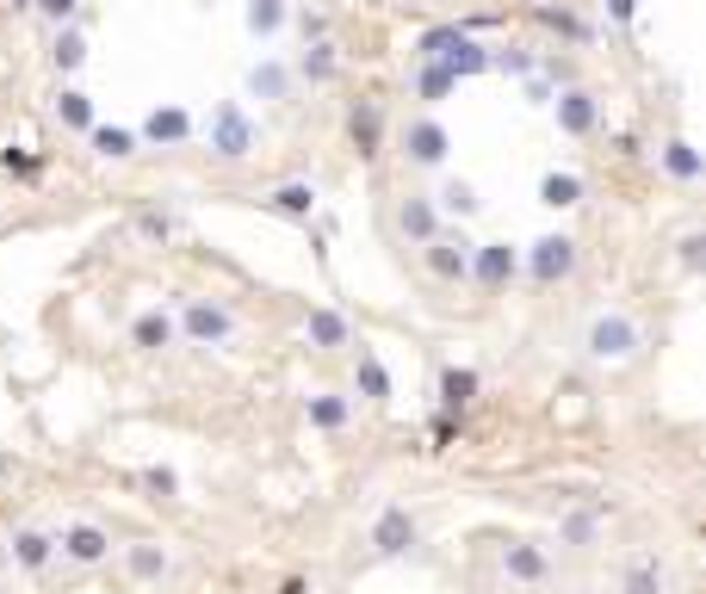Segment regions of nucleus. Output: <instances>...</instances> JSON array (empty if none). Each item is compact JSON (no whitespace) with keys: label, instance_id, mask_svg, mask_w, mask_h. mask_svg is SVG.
<instances>
[{"label":"nucleus","instance_id":"f257e3e1","mask_svg":"<svg viewBox=\"0 0 706 594\" xmlns=\"http://www.w3.org/2000/svg\"><path fill=\"white\" fill-rule=\"evenodd\" d=\"M644 353V329L632 310H596L582 322V360L589 365H632Z\"/></svg>","mask_w":706,"mask_h":594},{"label":"nucleus","instance_id":"f03ea898","mask_svg":"<svg viewBox=\"0 0 706 594\" xmlns=\"http://www.w3.org/2000/svg\"><path fill=\"white\" fill-rule=\"evenodd\" d=\"M173 329H180L187 347H230L235 341V310L223 297H180Z\"/></svg>","mask_w":706,"mask_h":594},{"label":"nucleus","instance_id":"7ed1b4c3","mask_svg":"<svg viewBox=\"0 0 706 594\" xmlns=\"http://www.w3.org/2000/svg\"><path fill=\"white\" fill-rule=\"evenodd\" d=\"M397 156H403V168L434 173V168H446V156H453V130L440 125L434 112H415L403 125V137H397Z\"/></svg>","mask_w":706,"mask_h":594},{"label":"nucleus","instance_id":"20e7f679","mask_svg":"<svg viewBox=\"0 0 706 594\" xmlns=\"http://www.w3.org/2000/svg\"><path fill=\"white\" fill-rule=\"evenodd\" d=\"M366 545H372L378 563H397V558H409V551L422 545V520L409 515L403 501H384L372 515V527H366Z\"/></svg>","mask_w":706,"mask_h":594},{"label":"nucleus","instance_id":"39448f33","mask_svg":"<svg viewBox=\"0 0 706 594\" xmlns=\"http://www.w3.org/2000/svg\"><path fill=\"white\" fill-rule=\"evenodd\" d=\"M577 266H582V248H577V235H565V230L539 235L534 248H527V279H534L539 291L570 285V279H577Z\"/></svg>","mask_w":706,"mask_h":594},{"label":"nucleus","instance_id":"423d86ee","mask_svg":"<svg viewBox=\"0 0 706 594\" xmlns=\"http://www.w3.org/2000/svg\"><path fill=\"white\" fill-rule=\"evenodd\" d=\"M254 149H261V125H254L235 99H223V106L211 112V161H249Z\"/></svg>","mask_w":706,"mask_h":594},{"label":"nucleus","instance_id":"0eeeda50","mask_svg":"<svg viewBox=\"0 0 706 594\" xmlns=\"http://www.w3.org/2000/svg\"><path fill=\"white\" fill-rule=\"evenodd\" d=\"M440 230H446V218H440L434 192H397V204H391V235L403 242V248H422V242H434Z\"/></svg>","mask_w":706,"mask_h":594},{"label":"nucleus","instance_id":"6e6552de","mask_svg":"<svg viewBox=\"0 0 706 594\" xmlns=\"http://www.w3.org/2000/svg\"><path fill=\"white\" fill-rule=\"evenodd\" d=\"M422 266H428V279H434V285L459 291V285L471 279V242H465V230H440L434 242H422Z\"/></svg>","mask_w":706,"mask_h":594},{"label":"nucleus","instance_id":"1a4fd4ad","mask_svg":"<svg viewBox=\"0 0 706 594\" xmlns=\"http://www.w3.org/2000/svg\"><path fill=\"white\" fill-rule=\"evenodd\" d=\"M546 106H551V118H558V130H565V137H596V130H601V99L589 94V87H577V81H570V87H558Z\"/></svg>","mask_w":706,"mask_h":594},{"label":"nucleus","instance_id":"9d476101","mask_svg":"<svg viewBox=\"0 0 706 594\" xmlns=\"http://www.w3.org/2000/svg\"><path fill=\"white\" fill-rule=\"evenodd\" d=\"M56 558L75 563V570H94V563L112 558V532L99 520H75V527L56 532Z\"/></svg>","mask_w":706,"mask_h":594},{"label":"nucleus","instance_id":"9b49d317","mask_svg":"<svg viewBox=\"0 0 706 594\" xmlns=\"http://www.w3.org/2000/svg\"><path fill=\"white\" fill-rule=\"evenodd\" d=\"M520 273V254L508 242H471V279L465 285H484V291H508Z\"/></svg>","mask_w":706,"mask_h":594},{"label":"nucleus","instance_id":"f8f14e48","mask_svg":"<svg viewBox=\"0 0 706 594\" xmlns=\"http://www.w3.org/2000/svg\"><path fill=\"white\" fill-rule=\"evenodd\" d=\"M503 576L520 582V588H546L551 582V545H539V539H508L503 545Z\"/></svg>","mask_w":706,"mask_h":594},{"label":"nucleus","instance_id":"ddd939ff","mask_svg":"<svg viewBox=\"0 0 706 594\" xmlns=\"http://www.w3.org/2000/svg\"><path fill=\"white\" fill-rule=\"evenodd\" d=\"M347 149H354L360 161L384 156V112H378V99L360 94L354 106H347Z\"/></svg>","mask_w":706,"mask_h":594},{"label":"nucleus","instance_id":"4468645a","mask_svg":"<svg viewBox=\"0 0 706 594\" xmlns=\"http://www.w3.org/2000/svg\"><path fill=\"white\" fill-rule=\"evenodd\" d=\"M125 576L137 582V588H161V582L173 576V551L161 545V539H130L125 545Z\"/></svg>","mask_w":706,"mask_h":594},{"label":"nucleus","instance_id":"2eb2a0df","mask_svg":"<svg viewBox=\"0 0 706 594\" xmlns=\"http://www.w3.org/2000/svg\"><path fill=\"white\" fill-rule=\"evenodd\" d=\"M7 563H13V570H25V576H44L50 563H56V532L13 527V539H7Z\"/></svg>","mask_w":706,"mask_h":594},{"label":"nucleus","instance_id":"dca6fc26","mask_svg":"<svg viewBox=\"0 0 706 594\" xmlns=\"http://www.w3.org/2000/svg\"><path fill=\"white\" fill-rule=\"evenodd\" d=\"M613 594H670V563L657 551H632L613 576Z\"/></svg>","mask_w":706,"mask_h":594},{"label":"nucleus","instance_id":"f3484780","mask_svg":"<svg viewBox=\"0 0 706 594\" xmlns=\"http://www.w3.org/2000/svg\"><path fill=\"white\" fill-rule=\"evenodd\" d=\"M477 391H484L477 365H440V372H434V403H440V415H465V409L477 403Z\"/></svg>","mask_w":706,"mask_h":594},{"label":"nucleus","instance_id":"a211bd4d","mask_svg":"<svg viewBox=\"0 0 706 594\" xmlns=\"http://www.w3.org/2000/svg\"><path fill=\"white\" fill-rule=\"evenodd\" d=\"M292 81H304V87H335V81H341V44H335V38L304 44L298 63H292Z\"/></svg>","mask_w":706,"mask_h":594},{"label":"nucleus","instance_id":"6ab92c4d","mask_svg":"<svg viewBox=\"0 0 706 594\" xmlns=\"http://www.w3.org/2000/svg\"><path fill=\"white\" fill-rule=\"evenodd\" d=\"M354 396H366V403H391L397 396V384H391V372H384V360H378L366 341H354Z\"/></svg>","mask_w":706,"mask_h":594},{"label":"nucleus","instance_id":"aec40b11","mask_svg":"<svg viewBox=\"0 0 706 594\" xmlns=\"http://www.w3.org/2000/svg\"><path fill=\"white\" fill-rule=\"evenodd\" d=\"M657 168L670 173L675 187H700V173H706V156L694 149L688 137H663L657 142Z\"/></svg>","mask_w":706,"mask_h":594},{"label":"nucleus","instance_id":"412c9836","mask_svg":"<svg viewBox=\"0 0 706 594\" xmlns=\"http://www.w3.org/2000/svg\"><path fill=\"white\" fill-rule=\"evenodd\" d=\"M173 341H180V329H173V310H168V304L137 310V322H130V347H137V353H168Z\"/></svg>","mask_w":706,"mask_h":594},{"label":"nucleus","instance_id":"4be33fe9","mask_svg":"<svg viewBox=\"0 0 706 594\" xmlns=\"http://www.w3.org/2000/svg\"><path fill=\"white\" fill-rule=\"evenodd\" d=\"M261 204H267L273 218H285V223H310L316 218V180H280Z\"/></svg>","mask_w":706,"mask_h":594},{"label":"nucleus","instance_id":"5701e85b","mask_svg":"<svg viewBox=\"0 0 706 594\" xmlns=\"http://www.w3.org/2000/svg\"><path fill=\"white\" fill-rule=\"evenodd\" d=\"M304 341H310L316 353H347V347H354V322H347L341 310H310L304 316Z\"/></svg>","mask_w":706,"mask_h":594},{"label":"nucleus","instance_id":"b1692460","mask_svg":"<svg viewBox=\"0 0 706 594\" xmlns=\"http://www.w3.org/2000/svg\"><path fill=\"white\" fill-rule=\"evenodd\" d=\"M137 142H156V149H180V142H192V112L156 106L149 118H143V137Z\"/></svg>","mask_w":706,"mask_h":594},{"label":"nucleus","instance_id":"393cba45","mask_svg":"<svg viewBox=\"0 0 706 594\" xmlns=\"http://www.w3.org/2000/svg\"><path fill=\"white\" fill-rule=\"evenodd\" d=\"M304 422H310L316 434H347L354 403H347L341 391H310V396H304Z\"/></svg>","mask_w":706,"mask_h":594},{"label":"nucleus","instance_id":"a878e982","mask_svg":"<svg viewBox=\"0 0 706 594\" xmlns=\"http://www.w3.org/2000/svg\"><path fill=\"white\" fill-rule=\"evenodd\" d=\"M558 545L589 558V551L601 545V508H570V515H558Z\"/></svg>","mask_w":706,"mask_h":594},{"label":"nucleus","instance_id":"bb28decb","mask_svg":"<svg viewBox=\"0 0 706 594\" xmlns=\"http://www.w3.org/2000/svg\"><path fill=\"white\" fill-rule=\"evenodd\" d=\"M81 63H87V32H81L75 19H69V25H50V68H56V75H75Z\"/></svg>","mask_w":706,"mask_h":594},{"label":"nucleus","instance_id":"cd10ccee","mask_svg":"<svg viewBox=\"0 0 706 594\" xmlns=\"http://www.w3.org/2000/svg\"><path fill=\"white\" fill-rule=\"evenodd\" d=\"M459 81H453V68H440V63H428V56H415V75H409V99H422V106H440V99L453 94Z\"/></svg>","mask_w":706,"mask_h":594},{"label":"nucleus","instance_id":"c85d7f7f","mask_svg":"<svg viewBox=\"0 0 706 594\" xmlns=\"http://www.w3.org/2000/svg\"><path fill=\"white\" fill-rule=\"evenodd\" d=\"M249 94H254V99H292V94H298L292 63H273V56H267V63H254V68H249Z\"/></svg>","mask_w":706,"mask_h":594},{"label":"nucleus","instance_id":"c756f323","mask_svg":"<svg viewBox=\"0 0 706 594\" xmlns=\"http://www.w3.org/2000/svg\"><path fill=\"white\" fill-rule=\"evenodd\" d=\"M81 137L94 142L99 161H130V156H137V130H125V125H99V118H94Z\"/></svg>","mask_w":706,"mask_h":594},{"label":"nucleus","instance_id":"7c9ffc66","mask_svg":"<svg viewBox=\"0 0 706 594\" xmlns=\"http://www.w3.org/2000/svg\"><path fill=\"white\" fill-rule=\"evenodd\" d=\"M534 19L546 25V32H558L565 44H589V38H596V25H589V19L577 13V7H565V0H558V7H539Z\"/></svg>","mask_w":706,"mask_h":594},{"label":"nucleus","instance_id":"2f4dec72","mask_svg":"<svg viewBox=\"0 0 706 594\" xmlns=\"http://www.w3.org/2000/svg\"><path fill=\"white\" fill-rule=\"evenodd\" d=\"M434 204H440V218H477V211H484V199H477L471 180H440Z\"/></svg>","mask_w":706,"mask_h":594},{"label":"nucleus","instance_id":"473e14b6","mask_svg":"<svg viewBox=\"0 0 706 594\" xmlns=\"http://www.w3.org/2000/svg\"><path fill=\"white\" fill-rule=\"evenodd\" d=\"M539 204H546V211H570V204H582V180L551 168L546 180H539Z\"/></svg>","mask_w":706,"mask_h":594},{"label":"nucleus","instance_id":"72a5a7b5","mask_svg":"<svg viewBox=\"0 0 706 594\" xmlns=\"http://www.w3.org/2000/svg\"><path fill=\"white\" fill-rule=\"evenodd\" d=\"M249 32L254 38H280L285 32V19H292V7H285V0H249Z\"/></svg>","mask_w":706,"mask_h":594},{"label":"nucleus","instance_id":"f704fd0d","mask_svg":"<svg viewBox=\"0 0 706 594\" xmlns=\"http://www.w3.org/2000/svg\"><path fill=\"white\" fill-rule=\"evenodd\" d=\"M56 125H63V130H87V125H94V99L81 94V87H56Z\"/></svg>","mask_w":706,"mask_h":594},{"label":"nucleus","instance_id":"c9c22d12","mask_svg":"<svg viewBox=\"0 0 706 594\" xmlns=\"http://www.w3.org/2000/svg\"><path fill=\"white\" fill-rule=\"evenodd\" d=\"M130 230H137L143 242H149V248H168L173 235H180V218H173V211H156V204H149V211H137V223H130Z\"/></svg>","mask_w":706,"mask_h":594},{"label":"nucleus","instance_id":"e433bc0d","mask_svg":"<svg viewBox=\"0 0 706 594\" xmlns=\"http://www.w3.org/2000/svg\"><path fill=\"white\" fill-rule=\"evenodd\" d=\"M489 68H503V75H515V81H534V68H539V50H489Z\"/></svg>","mask_w":706,"mask_h":594},{"label":"nucleus","instance_id":"4c0bfd02","mask_svg":"<svg viewBox=\"0 0 706 594\" xmlns=\"http://www.w3.org/2000/svg\"><path fill=\"white\" fill-rule=\"evenodd\" d=\"M137 484L149 489L156 501H173V496H180V470H173V465H149V470L137 477Z\"/></svg>","mask_w":706,"mask_h":594},{"label":"nucleus","instance_id":"58836bf2","mask_svg":"<svg viewBox=\"0 0 706 594\" xmlns=\"http://www.w3.org/2000/svg\"><path fill=\"white\" fill-rule=\"evenodd\" d=\"M32 19H44V25H69V19H81V0H32Z\"/></svg>","mask_w":706,"mask_h":594},{"label":"nucleus","instance_id":"ea45409f","mask_svg":"<svg viewBox=\"0 0 706 594\" xmlns=\"http://www.w3.org/2000/svg\"><path fill=\"white\" fill-rule=\"evenodd\" d=\"M329 25H335V19H329V13H316V7H304V13H298V38H304V44L329 38Z\"/></svg>","mask_w":706,"mask_h":594},{"label":"nucleus","instance_id":"a19ab883","mask_svg":"<svg viewBox=\"0 0 706 594\" xmlns=\"http://www.w3.org/2000/svg\"><path fill=\"white\" fill-rule=\"evenodd\" d=\"M675 248H682V266H688V273H700V261H706V235L700 230H688Z\"/></svg>","mask_w":706,"mask_h":594},{"label":"nucleus","instance_id":"79ce46f5","mask_svg":"<svg viewBox=\"0 0 706 594\" xmlns=\"http://www.w3.org/2000/svg\"><path fill=\"white\" fill-rule=\"evenodd\" d=\"M0 168H7V173H25V180H38V173H44V161H32V156H19V149H7V156H0Z\"/></svg>","mask_w":706,"mask_h":594},{"label":"nucleus","instance_id":"37998d69","mask_svg":"<svg viewBox=\"0 0 706 594\" xmlns=\"http://www.w3.org/2000/svg\"><path fill=\"white\" fill-rule=\"evenodd\" d=\"M608 19L613 25H632V19H639V0H608Z\"/></svg>","mask_w":706,"mask_h":594},{"label":"nucleus","instance_id":"c03bdc74","mask_svg":"<svg viewBox=\"0 0 706 594\" xmlns=\"http://www.w3.org/2000/svg\"><path fill=\"white\" fill-rule=\"evenodd\" d=\"M7 7H13V13H32V0H7Z\"/></svg>","mask_w":706,"mask_h":594},{"label":"nucleus","instance_id":"a18cd8bd","mask_svg":"<svg viewBox=\"0 0 706 594\" xmlns=\"http://www.w3.org/2000/svg\"><path fill=\"white\" fill-rule=\"evenodd\" d=\"M0 570H13V563H7V539H0Z\"/></svg>","mask_w":706,"mask_h":594}]
</instances>
